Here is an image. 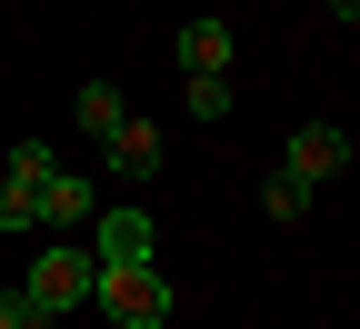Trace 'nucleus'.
<instances>
[{"label":"nucleus","mask_w":360,"mask_h":329,"mask_svg":"<svg viewBox=\"0 0 360 329\" xmlns=\"http://www.w3.org/2000/svg\"><path fill=\"white\" fill-rule=\"evenodd\" d=\"M90 279H101V260H90V250H40L30 279H20V300H30V309H51V319H70V309L90 300Z\"/></svg>","instance_id":"2"},{"label":"nucleus","mask_w":360,"mask_h":329,"mask_svg":"<svg viewBox=\"0 0 360 329\" xmlns=\"http://www.w3.org/2000/svg\"><path fill=\"white\" fill-rule=\"evenodd\" d=\"M0 229H40V190L20 170H0Z\"/></svg>","instance_id":"10"},{"label":"nucleus","mask_w":360,"mask_h":329,"mask_svg":"<svg viewBox=\"0 0 360 329\" xmlns=\"http://www.w3.org/2000/svg\"><path fill=\"white\" fill-rule=\"evenodd\" d=\"M101 150H110V170H130V180H150V170H160V130H150V120H120V130L101 140Z\"/></svg>","instance_id":"7"},{"label":"nucleus","mask_w":360,"mask_h":329,"mask_svg":"<svg viewBox=\"0 0 360 329\" xmlns=\"http://www.w3.org/2000/svg\"><path fill=\"white\" fill-rule=\"evenodd\" d=\"M330 11H340V20H360V0H330Z\"/></svg>","instance_id":"13"},{"label":"nucleus","mask_w":360,"mask_h":329,"mask_svg":"<svg viewBox=\"0 0 360 329\" xmlns=\"http://www.w3.org/2000/svg\"><path fill=\"white\" fill-rule=\"evenodd\" d=\"M180 100H191V120H220V110H231V80H191Z\"/></svg>","instance_id":"11"},{"label":"nucleus","mask_w":360,"mask_h":329,"mask_svg":"<svg viewBox=\"0 0 360 329\" xmlns=\"http://www.w3.org/2000/svg\"><path fill=\"white\" fill-rule=\"evenodd\" d=\"M90 300H101L120 329H160L170 319V279L141 260V269H101V279H90Z\"/></svg>","instance_id":"1"},{"label":"nucleus","mask_w":360,"mask_h":329,"mask_svg":"<svg viewBox=\"0 0 360 329\" xmlns=\"http://www.w3.org/2000/svg\"><path fill=\"white\" fill-rule=\"evenodd\" d=\"M260 210H270V220H300V210H310V180H300V170H270V180H260Z\"/></svg>","instance_id":"9"},{"label":"nucleus","mask_w":360,"mask_h":329,"mask_svg":"<svg viewBox=\"0 0 360 329\" xmlns=\"http://www.w3.org/2000/svg\"><path fill=\"white\" fill-rule=\"evenodd\" d=\"M281 170H300L310 190H321L330 170H350V130H340V120H300V130H290V160H281Z\"/></svg>","instance_id":"3"},{"label":"nucleus","mask_w":360,"mask_h":329,"mask_svg":"<svg viewBox=\"0 0 360 329\" xmlns=\"http://www.w3.org/2000/svg\"><path fill=\"white\" fill-rule=\"evenodd\" d=\"M180 70L191 80H231V20H191L180 30Z\"/></svg>","instance_id":"6"},{"label":"nucleus","mask_w":360,"mask_h":329,"mask_svg":"<svg viewBox=\"0 0 360 329\" xmlns=\"http://www.w3.org/2000/svg\"><path fill=\"white\" fill-rule=\"evenodd\" d=\"M70 110H80V130H90V140H110V130L130 120V100H120V90H110V80H90V90H80V100H70Z\"/></svg>","instance_id":"8"},{"label":"nucleus","mask_w":360,"mask_h":329,"mask_svg":"<svg viewBox=\"0 0 360 329\" xmlns=\"http://www.w3.org/2000/svg\"><path fill=\"white\" fill-rule=\"evenodd\" d=\"M80 220H101V190L80 170H51L40 180V229H80Z\"/></svg>","instance_id":"5"},{"label":"nucleus","mask_w":360,"mask_h":329,"mask_svg":"<svg viewBox=\"0 0 360 329\" xmlns=\"http://www.w3.org/2000/svg\"><path fill=\"white\" fill-rule=\"evenodd\" d=\"M90 260H101V269H141L150 260V220L141 210H101V220H90Z\"/></svg>","instance_id":"4"},{"label":"nucleus","mask_w":360,"mask_h":329,"mask_svg":"<svg viewBox=\"0 0 360 329\" xmlns=\"http://www.w3.org/2000/svg\"><path fill=\"white\" fill-rule=\"evenodd\" d=\"M0 329H60V319H51V309H30V300L11 290V300H0Z\"/></svg>","instance_id":"12"}]
</instances>
